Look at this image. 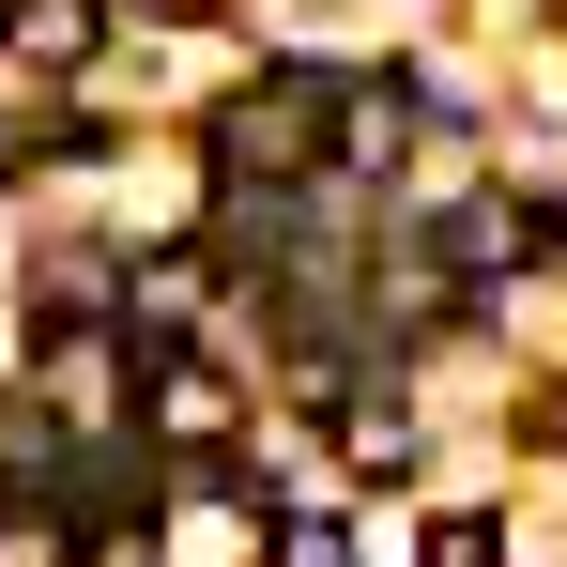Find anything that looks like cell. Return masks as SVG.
<instances>
[{
  "mask_svg": "<svg viewBox=\"0 0 567 567\" xmlns=\"http://www.w3.org/2000/svg\"><path fill=\"white\" fill-rule=\"evenodd\" d=\"M430 567H506V537H491V522H445V537H430Z\"/></svg>",
  "mask_w": 567,
  "mask_h": 567,
  "instance_id": "8fae6325",
  "label": "cell"
},
{
  "mask_svg": "<svg viewBox=\"0 0 567 567\" xmlns=\"http://www.w3.org/2000/svg\"><path fill=\"white\" fill-rule=\"evenodd\" d=\"M138 430L185 445V461H215V445H230V383L199 369V353H138Z\"/></svg>",
  "mask_w": 567,
  "mask_h": 567,
  "instance_id": "3957f363",
  "label": "cell"
},
{
  "mask_svg": "<svg viewBox=\"0 0 567 567\" xmlns=\"http://www.w3.org/2000/svg\"><path fill=\"white\" fill-rule=\"evenodd\" d=\"M0 567H78V522L62 506H0Z\"/></svg>",
  "mask_w": 567,
  "mask_h": 567,
  "instance_id": "9c48e42d",
  "label": "cell"
},
{
  "mask_svg": "<svg viewBox=\"0 0 567 567\" xmlns=\"http://www.w3.org/2000/svg\"><path fill=\"white\" fill-rule=\"evenodd\" d=\"M107 47V0H0V62H31V78H78Z\"/></svg>",
  "mask_w": 567,
  "mask_h": 567,
  "instance_id": "277c9868",
  "label": "cell"
},
{
  "mask_svg": "<svg viewBox=\"0 0 567 567\" xmlns=\"http://www.w3.org/2000/svg\"><path fill=\"white\" fill-rule=\"evenodd\" d=\"M338 461H369V475H399V461H414L399 399H338Z\"/></svg>",
  "mask_w": 567,
  "mask_h": 567,
  "instance_id": "ba28073f",
  "label": "cell"
},
{
  "mask_svg": "<svg viewBox=\"0 0 567 567\" xmlns=\"http://www.w3.org/2000/svg\"><path fill=\"white\" fill-rule=\"evenodd\" d=\"M169 553H185V567H277V522H261L246 491H199L185 522H169Z\"/></svg>",
  "mask_w": 567,
  "mask_h": 567,
  "instance_id": "5b68a950",
  "label": "cell"
},
{
  "mask_svg": "<svg viewBox=\"0 0 567 567\" xmlns=\"http://www.w3.org/2000/svg\"><path fill=\"white\" fill-rule=\"evenodd\" d=\"M215 169L230 185H338V78L322 62H277V78H246V93L215 107Z\"/></svg>",
  "mask_w": 567,
  "mask_h": 567,
  "instance_id": "6da1fadb",
  "label": "cell"
},
{
  "mask_svg": "<svg viewBox=\"0 0 567 567\" xmlns=\"http://www.w3.org/2000/svg\"><path fill=\"white\" fill-rule=\"evenodd\" d=\"M0 491H16V461H0Z\"/></svg>",
  "mask_w": 567,
  "mask_h": 567,
  "instance_id": "4fadbf2b",
  "label": "cell"
},
{
  "mask_svg": "<svg viewBox=\"0 0 567 567\" xmlns=\"http://www.w3.org/2000/svg\"><path fill=\"white\" fill-rule=\"evenodd\" d=\"M31 154H47V138H31V123H16V107H0V185H16V169H31Z\"/></svg>",
  "mask_w": 567,
  "mask_h": 567,
  "instance_id": "7c38bea8",
  "label": "cell"
},
{
  "mask_svg": "<svg viewBox=\"0 0 567 567\" xmlns=\"http://www.w3.org/2000/svg\"><path fill=\"white\" fill-rule=\"evenodd\" d=\"M414 138V78H338V169H383Z\"/></svg>",
  "mask_w": 567,
  "mask_h": 567,
  "instance_id": "8992f818",
  "label": "cell"
},
{
  "mask_svg": "<svg viewBox=\"0 0 567 567\" xmlns=\"http://www.w3.org/2000/svg\"><path fill=\"white\" fill-rule=\"evenodd\" d=\"M277 567H353V537H338V522H291V537H277Z\"/></svg>",
  "mask_w": 567,
  "mask_h": 567,
  "instance_id": "30bf717a",
  "label": "cell"
},
{
  "mask_svg": "<svg viewBox=\"0 0 567 567\" xmlns=\"http://www.w3.org/2000/svg\"><path fill=\"white\" fill-rule=\"evenodd\" d=\"M537 246H553V215H537L522 185H475V199H445V230H430V261H445V277H522Z\"/></svg>",
  "mask_w": 567,
  "mask_h": 567,
  "instance_id": "7a4b0ae2",
  "label": "cell"
},
{
  "mask_svg": "<svg viewBox=\"0 0 567 567\" xmlns=\"http://www.w3.org/2000/svg\"><path fill=\"white\" fill-rule=\"evenodd\" d=\"M47 399H62L78 430H107V414H123V369L93 353V322H47Z\"/></svg>",
  "mask_w": 567,
  "mask_h": 567,
  "instance_id": "52a82bcc",
  "label": "cell"
}]
</instances>
